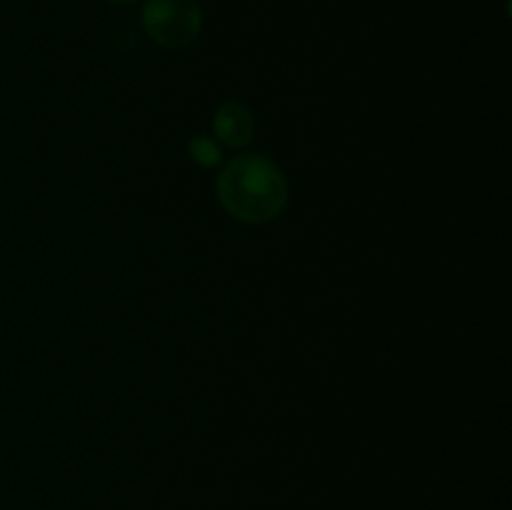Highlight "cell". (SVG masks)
Listing matches in <instances>:
<instances>
[{"mask_svg": "<svg viewBox=\"0 0 512 510\" xmlns=\"http://www.w3.org/2000/svg\"><path fill=\"white\" fill-rule=\"evenodd\" d=\"M223 208L243 223H268L288 205V180L273 160L243 155L225 165L218 180Z\"/></svg>", "mask_w": 512, "mask_h": 510, "instance_id": "cell-1", "label": "cell"}, {"mask_svg": "<svg viewBox=\"0 0 512 510\" xmlns=\"http://www.w3.org/2000/svg\"><path fill=\"white\" fill-rule=\"evenodd\" d=\"M143 25L155 43L165 48H185L203 28V13L195 0H148Z\"/></svg>", "mask_w": 512, "mask_h": 510, "instance_id": "cell-2", "label": "cell"}, {"mask_svg": "<svg viewBox=\"0 0 512 510\" xmlns=\"http://www.w3.org/2000/svg\"><path fill=\"white\" fill-rule=\"evenodd\" d=\"M213 130L228 148H243L255 135L253 113L240 103H223L213 118Z\"/></svg>", "mask_w": 512, "mask_h": 510, "instance_id": "cell-3", "label": "cell"}, {"mask_svg": "<svg viewBox=\"0 0 512 510\" xmlns=\"http://www.w3.org/2000/svg\"><path fill=\"white\" fill-rule=\"evenodd\" d=\"M188 153L190 158H193L198 165H203V168H215V165L223 160V150H220V145L215 143V140L203 138V135L190 140Z\"/></svg>", "mask_w": 512, "mask_h": 510, "instance_id": "cell-4", "label": "cell"}, {"mask_svg": "<svg viewBox=\"0 0 512 510\" xmlns=\"http://www.w3.org/2000/svg\"><path fill=\"white\" fill-rule=\"evenodd\" d=\"M113 3H133V0H113Z\"/></svg>", "mask_w": 512, "mask_h": 510, "instance_id": "cell-5", "label": "cell"}]
</instances>
